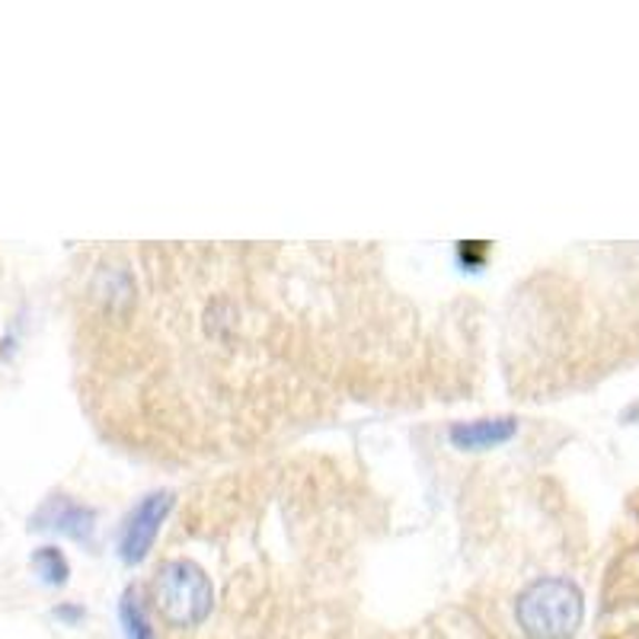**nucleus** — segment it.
Segmentation results:
<instances>
[{
    "instance_id": "7ed1b4c3",
    "label": "nucleus",
    "mask_w": 639,
    "mask_h": 639,
    "mask_svg": "<svg viewBox=\"0 0 639 639\" xmlns=\"http://www.w3.org/2000/svg\"><path fill=\"white\" fill-rule=\"evenodd\" d=\"M499 365L508 394L554 403L639 365V253L576 250L508 294Z\"/></svg>"
},
{
    "instance_id": "6e6552de",
    "label": "nucleus",
    "mask_w": 639,
    "mask_h": 639,
    "mask_svg": "<svg viewBox=\"0 0 639 639\" xmlns=\"http://www.w3.org/2000/svg\"><path fill=\"white\" fill-rule=\"evenodd\" d=\"M36 521H39V528H54V531L71 534L78 540H87L93 531V511L78 506V503H68V499L49 503L36 515Z\"/></svg>"
},
{
    "instance_id": "39448f33",
    "label": "nucleus",
    "mask_w": 639,
    "mask_h": 639,
    "mask_svg": "<svg viewBox=\"0 0 639 639\" xmlns=\"http://www.w3.org/2000/svg\"><path fill=\"white\" fill-rule=\"evenodd\" d=\"M601 611H639V489L627 503V515L620 521V540L613 544L611 562L605 569Z\"/></svg>"
},
{
    "instance_id": "9b49d317",
    "label": "nucleus",
    "mask_w": 639,
    "mask_h": 639,
    "mask_svg": "<svg viewBox=\"0 0 639 639\" xmlns=\"http://www.w3.org/2000/svg\"><path fill=\"white\" fill-rule=\"evenodd\" d=\"M32 566L39 569V576H42L49 586H64V582H68V559L61 557L54 547H42V550L32 557Z\"/></svg>"
},
{
    "instance_id": "9d476101",
    "label": "nucleus",
    "mask_w": 639,
    "mask_h": 639,
    "mask_svg": "<svg viewBox=\"0 0 639 639\" xmlns=\"http://www.w3.org/2000/svg\"><path fill=\"white\" fill-rule=\"evenodd\" d=\"M122 620H125V630H129L132 639H158L154 620H151V613H148L138 591L125 595V601H122Z\"/></svg>"
},
{
    "instance_id": "0eeeda50",
    "label": "nucleus",
    "mask_w": 639,
    "mask_h": 639,
    "mask_svg": "<svg viewBox=\"0 0 639 639\" xmlns=\"http://www.w3.org/2000/svg\"><path fill=\"white\" fill-rule=\"evenodd\" d=\"M394 639H499L489 623L479 617L467 601L464 605H445L438 611L423 617L419 623L394 630Z\"/></svg>"
},
{
    "instance_id": "423d86ee",
    "label": "nucleus",
    "mask_w": 639,
    "mask_h": 639,
    "mask_svg": "<svg viewBox=\"0 0 639 639\" xmlns=\"http://www.w3.org/2000/svg\"><path fill=\"white\" fill-rule=\"evenodd\" d=\"M173 506H176L173 493H154L134 508L129 521H125V528H122V540H119V554H122L125 562H144L148 559V554L158 547L160 528H163V521L173 511Z\"/></svg>"
},
{
    "instance_id": "f257e3e1",
    "label": "nucleus",
    "mask_w": 639,
    "mask_h": 639,
    "mask_svg": "<svg viewBox=\"0 0 639 639\" xmlns=\"http://www.w3.org/2000/svg\"><path fill=\"white\" fill-rule=\"evenodd\" d=\"M83 397L122 452L166 470L282 454L346 406L460 399L479 320L428 314L355 243H141L78 292Z\"/></svg>"
},
{
    "instance_id": "20e7f679",
    "label": "nucleus",
    "mask_w": 639,
    "mask_h": 639,
    "mask_svg": "<svg viewBox=\"0 0 639 639\" xmlns=\"http://www.w3.org/2000/svg\"><path fill=\"white\" fill-rule=\"evenodd\" d=\"M260 639H394V630L368 620L355 598H333L282 617Z\"/></svg>"
},
{
    "instance_id": "f8f14e48",
    "label": "nucleus",
    "mask_w": 639,
    "mask_h": 639,
    "mask_svg": "<svg viewBox=\"0 0 639 639\" xmlns=\"http://www.w3.org/2000/svg\"><path fill=\"white\" fill-rule=\"evenodd\" d=\"M613 639H639V617L637 620H630V623H627Z\"/></svg>"
},
{
    "instance_id": "1a4fd4ad",
    "label": "nucleus",
    "mask_w": 639,
    "mask_h": 639,
    "mask_svg": "<svg viewBox=\"0 0 639 639\" xmlns=\"http://www.w3.org/2000/svg\"><path fill=\"white\" fill-rule=\"evenodd\" d=\"M515 435V419H483L452 428V442L457 448H496Z\"/></svg>"
},
{
    "instance_id": "f03ea898",
    "label": "nucleus",
    "mask_w": 639,
    "mask_h": 639,
    "mask_svg": "<svg viewBox=\"0 0 639 639\" xmlns=\"http://www.w3.org/2000/svg\"><path fill=\"white\" fill-rule=\"evenodd\" d=\"M384 528V499L339 457L237 464L189 493L141 601L158 639H260L301 608L355 598Z\"/></svg>"
}]
</instances>
